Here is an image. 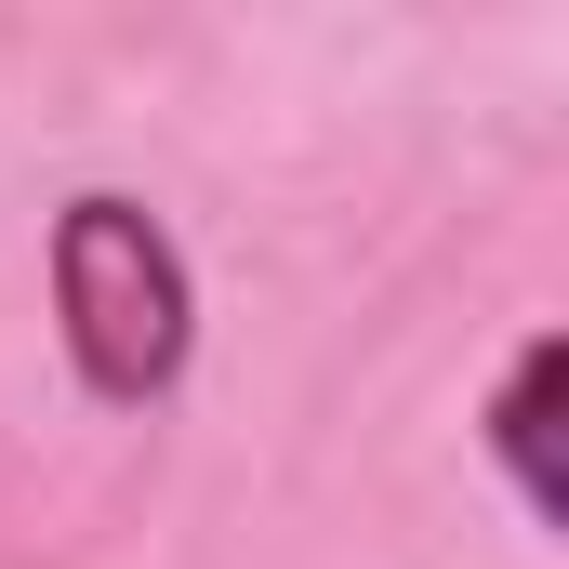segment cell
<instances>
[{
	"label": "cell",
	"mask_w": 569,
	"mask_h": 569,
	"mask_svg": "<svg viewBox=\"0 0 569 569\" xmlns=\"http://www.w3.org/2000/svg\"><path fill=\"white\" fill-rule=\"evenodd\" d=\"M53 331H67V371L107 411H159L186 385V358H199V279H186L172 226L133 186H80L53 212Z\"/></svg>",
	"instance_id": "cell-1"
},
{
	"label": "cell",
	"mask_w": 569,
	"mask_h": 569,
	"mask_svg": "<svg viewBox=\"0 0 569 569\" xmlns=\"http://www.w3.org/2000/svg\"><path fill=\"white\" fill-rule=\"evenodd\" d=\"M557 385H569V331H530L503 398H490V463L517 477L530 530H569V463H557Z\"/></svg>",
	"instance_id": "cell-2"
}]
</instances>
